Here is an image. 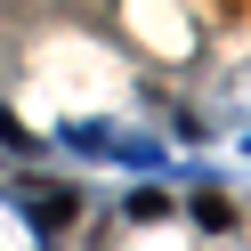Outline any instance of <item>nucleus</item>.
I'll list each match as a JSON object with an SVG mask.
<instances>
[{
    "label": "nucleus",
    "instance_id": "1",
    "mask_svg": "<svg viewBox=\"0 0 251 251\" xmlns=\"http://www.w3.org/2000/svg\"><path fill=\"white\" fill-rule=\"evenodd\" d=\"M195 219H202V227H235V211H227V195H202V202H195Z\"/></svg>",
    "mask_w": 251,
    "mask_h": 251
}]
</instances>
